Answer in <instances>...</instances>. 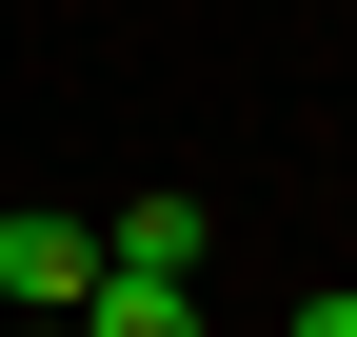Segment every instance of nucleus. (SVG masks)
<instances>
[{
	"label": "nucleus",
	"instance_id": "39448f33",
	"mask_svg": "<svg viewBox=\"0 0 357 337\" xmlns=\"http://www.w3.org/2000/svg\"><path fill=\"white\" fill-rule=\"evenodd\" d=\"M0 337H79V318H0Z\"/></svg>",
	"mask_w": 357,
	"mask_h": 337
},
{
	"label": "nucleus",
	"instance_id": "7ed1b4c3",
	"mask_svg": "<svg viewBox=\"0 0 357 337\" xmlns=\"http://www.w3.org/2000/svg\"><path fill=\"white\" fill-rule=\"evenodd\" d=\"M79 337H199V298H178V278H119V258H100V298H79Z\"/></svg>",
	"mask_w": 357,
	"mask_h": 337
},
{
	"label": "nucleus",
	"instance_id": "20e7f679",
	"mask_svg": "<svg viewBox=\"0 0 357 337\" xmlns=\"http://www.w3.org/2000/svg\"><path fill=\"white\" fill-rule=\"evenodd\" d=\"M278 337H357V298H298V318H278Z\"/></svg>",
	"mask_w": 357,
	"mask_h": 337
},
{
	"label": "nucleus",
	"instance_id": "f257e3e1",
	"mask_svg": "<svg viewBox=\"0 0 357 337\" xmlns=\"http://www.w3.org/2000/svg\"><path fill=\"white\" fill-rule=\"evenodd\" d=\"M79 298H100V219L20 198V219H0V318H79Z\"/></svg>",
	"mask_w": 357,
	"mask_h": 337
},
{
	"label": "nucleus",
	"instance_id": "f03ea898",
	"mask_svg": "<svg viewBox=\"0 0 357 337\" xmlns=\"http://www.w3.org/2000/svg\"><path fill=\"white\" fill-rule=\"evenodd\" d=\"M199 238H218L199 198H119V238H100V258H119V278H199Z\"/></svg>",
	"mask_w": 357,
	"mask_h": 337
}]
</instances>
